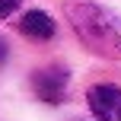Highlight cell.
Returning a JSON list of instances; mask_svg holds the SVG:
<instances>
[{
    "mask_svg": "<svg viewBox=\"0 0 121 121\" xmlns=\"http://www.w3.org/2000/svg\"><path fill=\"white\" fill-rule=\"evenodd\" d=\"M67 13L86 45H92L99 54H112V57L121 54V32L115 29L112 16H105L99 6H89V3H73L67 6Z\"/></svg>",
    "mask_w": 121,
    "mask_h": 121,
    "instance_id": "obj_1",
    "label": "cell"
},
{
    "mask_svg": "<svg viewBox=\"0 0 121 121\" xmlns=\"http://www.w3.org/2000/svg\"><path fill=\"white\" fill-rule=\"evenodd\" d=\"M89 112L99 121H121V89L112 83H99L89 89Z\"/></svg>",
    "mask_w": 121,
    "mask_h": 121,
    "instance_id": "obj_2",
    "label": "cell"
},
{
    "mask_svg": "<svg viewBox=\"0 0 121 121\" xmlns=\"http://www.w3.org/2000/svg\"><path fill=\"white\" fill-rule=\"evenodd\" d=\"M19 29H22V35L45 42V38L54 35V19H51L48 13H42V10H29L22 16V22H19Z\"/></svg>",
    "mask_w": 121,
    "mask_h": 121,
    "instance_id": "obj_4",
    "label": "cell"
},
{
    "mask_svg": "<svg viewBox=\"0 0 121 121\" xmlns=\"http://www.w3.org/2000/svg\"><path fill=\"white\" fill-rule=\"evenodd\" d=\"M32 86H35L38 99L57 105L64 99V92H67V70L64 67H45V70H38L32 77Z\"/></svg>",
    "mask_w": 121,
    "mask_h": 121,
    "instance_id": "obj_3",
    "label": "cell"
},
{
    "mask_svg": "<svg viewBox=\"0 0 121 121\" xmlns=\"http://www.w3.org/2000/svg\"><path fill=\"white\" fill-rule=\"evenodd\" d=\"M6 57V48H3V42H0V60H3Z\"/></svg>",
    "mask_w": 121,
    "mask_h": 121,
    "instance_id": "obj_6",
    "label": "cell"
},
{
    "mask_svg": "<svg viewBox=\"0 0 121 121\" xmlns=\"http://www.w3.org/2000/svg\"><path fill=\"white\" fill-rule=\"evenodd\" d=\"M16 6H19V0H0V19H3V16H10Z\"/></svg>",
    "mask_w": 121,
    "mask_h": 121,
    "instance_id": "obj_5",
    "label": "cell"
}]
</instances>
